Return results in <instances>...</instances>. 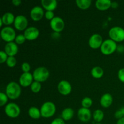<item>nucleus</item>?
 I'll return each mask as SVG.
<instances>
[{"instance_id":"4c0bfd02","label":"nucleus","mask_w":124,"mask_h":124,"mask_svg":"<svg viewBox=\"0 0 124 124\" xmlns=\"http://www.w3.org/2000/svg\"><path fill=\"white\" fill-rule=\"evenodd\" d=\"M21 0H12V4L15 6H19L21 4Z\"/></svg>"},{"instance_id":"39448f33","label":"nucleus","mask_w":124,"mask_h":124,"mask_svg":"<svg viewBox=\"0 0 124 124\" xmlns=\"http://www.w3.org/2000/svg\"><path fill=\"white\" fill-rule=\"evenodd\" d=\"M108 34L110 39L116 42L124 41V29L121 27H113L109 30Z\"/></svg>"},{"instance_id":"dca6fc26","label":"nucleus","mask_w":124,"mask_h":124,"mask_svg":"<svg viewBox=\"0 0 124 124\" xmlns=\"http://www.w3.org/2000/svg\"><path fill=\"white\" fill-rule=\"evenodd\" d=\"M4 51L8 56H15L18 52V44L15 42H7L5 45Z\"/></svg>"},{"instance_id":"f257e3e1","label":"nucleus","mask_w":124,"mask_h":124,"mask_svg":"<svg viewBox=\"0 0 124 124\" xmlns=\"http://www.w3.org/2000/svg\"><path fill=\"white\" fill-rule=\"evenodd\" d=\"M5 93L9 99L12 100L18 99L21 94V85L18 82L11 81L6 86Z\"/></svg>"},{"instance_id":"7ed1b4c3","label":"nucleus","mask_w":124,"mask_h":124,"mask_svg":"<svg viewBox=\"0 0 124 124\" xmlns=\"http://www.w3.org/2000/svg\"><path fill=\"white\" fill-rule=\"evenodd\" d=\"M32 74L34 81L43 82L49 78L50 71L46 67L42 66L36 68Z\"/></svg>"},{"instance_id":"f704fd0d","label":"nucleus","mask_w":124,"mask_h":124,"mask_svg":"<svg viewBox=\"0 0 124 124\" xmlns=\"http://www.w3.org/2000/svg\"><path fill=\"white\" fill-rule=\"evenodd\" d=\"M50 124H65V121L63 120L61 117H58L53 119Z\"/></svg>"},{"instance_id":"473e14b6","label":"nucleus","mask_w":124,"mask_h":124,"mask_svg":"<svg viewBox=\"0 0 124 124\" xmlns=\"http://www.w3.org/2000/svg\"><path fill=\"white\" fill-rule=\"evenodd\" d=\"M44 16L46 19L50 21H51L53 18H54L55 17L54 16V13L53 12V11H46L45 12Z\"/></svg>"},{"instance_id":"1a4fd4ad","label":"nucleus","mask_w":124,"mask_h":124,"mask_svg":"<svg viewBox=\"0 0 124 124\" xmlns=\"http://www.w3.org/2000/svg\"><path fill=\"white\" fill-rule=\"evenodd\" d=\"M13 25L15 28L18 30H25L28 25L27 18L23 15H19L15 17Z\"/></svg>"},{"instance_id":"aec40b11","label":"nucleus","mask_w":124,"mask_h":124,"mask_svg":"<svg viewBox=\"0 0 124 124\" xmlns=\"http://www.w3.org/2000/svg\"><path fill=\"white\" fill-rule=\"evenodd\" d=\"M111 6L110 0H97L95 2V6L99 10L105 11L108 9Z\"/></svg>"},{"instance_id":"9b49d317","label":"nucleus","mask_w":124,"mask_h":124,"mask_svg":"<svg viewBox=\"0 0 124 124\" xmlns=\"http://www.w3.org/2000/svg\"><path fill=\"white\" fill-rule=\"evenodd\" d=\"M58 90L62 95L67 96L71 92L72 87L68 81L62 80L58 84Z\"/></svg>"},{"instance_id":"a19ab883","label":"nucleus","mask_w":124,"mask_h":124,"mask_svg":"<svg viewBox=\"0 0 124 124\" xmlns=\"http://www.w3.org/2000/svg\"><path fill=\"white\" fill-rule=\"evenodd\" d=\"M120 111H121V113H122V115H123L124 117V107H122V108H121L119 109Z\"/></svg>"},{"instance_id":"393cba45","label":"nucleus","mask_w":124,"mask_h":124,"mask_svg":"<svg viewBox=\"0 0 124 124\" xmlns=\"http://www.w3.org/2000/svg\"><path fill=\"white\" fill-rule=\"evenodd\" d=\"M104 113L101 110H96L93 113V118L96 123H101L102 121L104 119Z\"/></svg>"},{"instance_id":"a211bd4d","label":"nucleus","mask_w":124,"mask_h":124,"mask_svg":"<svg viewBox=\"0 0 124 124\" xmlns=\"http://www.w3.org/2000/svg\"><path fill=\"white\" fill-rule=\"evenodd\" d=\"M41 5L46 11H54L58 6L56 0H42Z\"/></svg>"},{"instance_id":"6ab92c4d","label":"nucleus","mask_w":124,"mask_h":124,"mask_svg":"<svg viewBox=\"0 0 124 124\" xmlns=\"http://www.w3.org/2000/svg\"><path fill=\"white\" fill-rule=\"evenodd\" d=\"M1 19H2L3 24L6 26H10L12 24H13L15 21V17L13 13L12 12H6L2 15V16L1 17Z\"/></svg>"},{"instance_id":"412c9836","label":"nucleus","mask_w":124,"mask_h":124,"mask_svg":"<svg viewBox=\"0 0 124 124\" xmlns=\"http://www.w3.org/2000/svg\"><path fill=\"white\" fill-rule=\"evenodd\" d=\"M74 110L71 108L67 107L62 111L61 118L64 121H70L73 117Z\"/></svg>"},{"instance_id":"20e7f679","label":"nucleus","mask_w":124,"mask_h":124,"mask_svg":"<svg viewBox=\"0 0 124 124\" xmlns=\"http://www.w3.org/2000/svg\"><path fill=\"white\" fill-rule=\"evenodd\" d=\"M117 45L115 41L111 39H107L103 41L100 47L101 52L105 55H110L113 53L117 49Z\"/></svg>"},{"instance_id":"58836bf2","label":"nucleus","mask_w":124,"mask_h":124,"mask_svg":"<svg viewBox=\"0 0 124 124\" xmlns=\"http://www.w3.org/2000/svg\"><path fill=\"white\" fill-rule=\"evenodd\" d=\"M118 6H119L118 2H116V1L111 2V7H113V8H117Z\"/></svg>"},{"instance_id":"423d86ee","label":"nucleus","mask_w":124,"mask_h":124,"mask_svg":"<svg viewBox=\"0 0 124 124\" xmlns=\"http://www.w3.org/2000/svg\"><path fill=\"white\" fill-rule=\"evenodd\" d=\"M6 115L10 118H16L21 113V108L19 105L14 102H10L4 108Z\"/></svg>"},{"instance_id":"6e6552de","label":"nucleus","mask_w":124,"mask_h":124,"mask_svg":"<svg viewBox=\"0 0 124 124\" xmlns=\"http://www.w3.org/2000/svg\"><path fill=\"white\" fill-rule=\"evenodd\" d=\"M50 27L54 32L59 33L64 30L65 23L62 18L59 16H55L50 22Z\"/></svg>"},{"instance_id":"0eeeda50","label":"nucleus","mask_w":124,"mask_h":124,"mask_svg":"<svg viewBox=\"0 0 124 124\" xmlns=\"http://www.w3.org/2000/svg\"><path fill=\"white\" fill-rule=\"evenodd\" d=\"M15 30L10 26H5L1 30V37L6 42H13L16 38Z\"/></svg>"},{"instance_id":"79ce46f5","label":"nucleus","mask_w":124,"mask_h":124,"mask_svg":"<svg viewBox=\"0 0 124 124\" xmlns=\"http://www.w3.org/2000/svg\"><path fill=\"white\" fill-rule=\"evenodd\" d=\"M3 22H2V19H1V18H0V27H2V25H3Z\"/></svg>"},{"instance_id":"4468645a","label":"nucleus","mask_w":124,"mask_h":124,"mask_svg":"<svg viewBox=\"0 0 124 124\" xmlns=\"http://www.w3.org/2000/svg\"><path fill=\"white\" fill-rule=\"evenodd\" d=\"M30 17L34 21H39L45 15L43 8L39 6H34L30 10Z\"/></svg>"},{"instance_id":"ddd939ff","label":"nucleus","mask_w":124,"mask_h":124,"mask_svg":"<svg viewBox=\"0 0 124 124\" xmlns=\"http://www.w3.org/2000/svg\"><path fill=\"white\" fill-rule=\"evenodd\" d=\"M33 80V74L30 72L23 73L19 78V84L21 87H27L31 85Z\"/></svg>"},{"instance_id":"f8f14e48","label":"nucleus","mask_w":124,"mask_h":124,"mask_svg":"<svg viewBox=\"0 0 124 124\" xmlns=\"http://www.w3.org/2000/svg\"><path fill=\"white\" fill-rule=\"evenodd\" d=\"M24 35L27 40L33 41L37 39L39 35V30L36 27H29L24 30Z\"/></svg>"},{"instance_id":"c9c22d12","label":"nucleus","mask_w":124,"mask_h":124,"mask_svg":"<svg viewBox=\"0 0 124 124\" xmlns=\"http://www.w3.org/2000/svg\"><path fill=\"white\" fill-rule=\"evenodd\" d=\"M115 118L117 119V120L124 117L123 115H122V113H121V111H120V110H117V111L115 113Z\"/></svg>"},{"instance_id":"2eb2a0df","label":"nucleus","mask_w":124,"mask_h":124,"mask_svg":"<svg viewBox=\"0 0 124 124\" xmlns=\"http://www.w3.org/2000/svg\"><path fill=\"white\" fill-rule=\"evenodd\" d=\"M78 117L81 122H88L92 117V113L89 108L81 107L78 111Z\"/></svg>"},{"instance_id":"b1692460","label":"nucleus","mask_w":124,"mask_h":124,"mask_svg":"<svg viewBox=\"0 0 124 124\" xmlns=\"http://www.w3.org/2000/svg\"><path fill=\"white\" fill-rule=\"evenodd\" d=\"M75 2L78 7L82 10L87 9L92 4L91 0H76Z\"/></svg>"},{"instance_id":"ea45409f","label":"nucleus","mask_w":124,"mask_h":124,"mask_svg":"<svg viewBox=\"0 0 124 124\" xmlns=\"http://www.w3.org/2000/svg\"><path fill=\"white\" fill-rule=\"evenodd\" d=\"M116 124H124V117L117 120Z\"/></svg>"},{"instance_id":"bb28decb","label":"nucleus","mask_w":124,"mask_h":124,"mask_svg":"<svg viewBox=\"0 0 124 124\" xmlns=\"http://www.w3.org/2000/svg\"><path fill=\"white\" fill-rule=\"evenodd\" d=\"M41 87H42V85H41V82L34 81L30 85V89L32 92L37 93L40 92V90H41Z\"/></svg>"},{"instance_id":"f03ea898","label":"nucleus","mask_w":124,"mask_h":124,"mask_svg":"<svg viewBox=\"0 0 124 124\" xmlns=\"http://www.w3.org/2000/svg\"><path fill=\"white\" fill-rule=\"evenodd\" d=\"M41 117L49 118L52 117L56 111L55 104L51 101L45 102L40 108Z\"/></svg>"},{"instance_id":"4be33fe9","label":"nucleus","mask_w":124,"mask_h":124,"mask_svg":"<svg viewBox=\"0 0 124 124\" xmlns=\"http://www.w3.org/2000/svg\"><path fill=\"white\" fill-rule=\"evenodd\" d=\"M28 115L31 118L33 119H38L41 117V113L40 109L36 107L31 106L28 110Z\"/></svg>"},{"instance_id":"cd10ccee","label":"nucleus","mask_w":124,"mask_h":124,"mask_svg":"<svg viewBox=\"0 0 124 124\" xmlns=\"http://www.w3.org/2000/svg\"><path fill=\"white\" fill-rule=\"evenodd\" d=\"M6 64L9 67H14L16 65L17 61L15 56H8L6 62Z\"/></svg>"},{"instance_id":"37998d69","label":"nucleus","mask_w":124,"mask_h":124,"mask_svg":"<svg viewBox=\"0 0 124 124\" xmlns=\"http://www.w3.org/2000/svg\"><path fill=\"white\" fill-rule=\"evenodd\" d=\"M96 124H102L101 123H96Z\"/></svg>"},{"instance_id":"72a5a7b5","label":"nucleus","mask_w":124,"mask_h":124,"mask_svg":"<svg viewBox=\"0 0 124 124\" xmlns=\"http://www.w3.org/2000/svg\"><path fill=\"white\" fill-rule=\"evenodd\" d=\"M117 76L120 81L124 83V68L120 69L117 73Z\"/></svg>"},{"instance_id":"a878e982","label":"nucleus","mask_w":124,"mask_h":124,"mask_svg":"<svg viewBox=\"0 0 124 124\" xmlns=\"http://www.w3.org/2000/svg\"><path fill=\"white\" fill-rule=\"evenodd\" d=\"M93 104V100L90 97H85L81 101V105L82 107L89 108Z\"/></svg>"},{"instance_id":"c756f323","label":"nucleus","mask_w":124,"mask_h":124,"mask_svg":"<svg viewBox=\"0 0 124 124\" xmlns=\"http://www.w3.org/2000/svg\"><path fill=\"white\" fill-rule=\"evenodd\" d=\"M8 96L3 92H0V106L2 107L7 104L8 101Z\"/></svg>"},{"instance_id":"7c9ffc66","label":"nucleus","mask_w":124,"mask_h":124,"mask_svg":"<svg viewBox=\"0 0 124 124\" xmlns=\"http://www.w3.org/2000/svg\"><path fill=\"white\" fill-rule=\"evenodd\" d=\"M8 57V56L7 55V53L4 51L1 50L0 52V63L3 64V63L6 62Z\"/></svg>"},{"instance_id":"c85d7f7f","label":"nucleus","mask_w":124,"mask_h":124,"mask_svg":"<svg viewBox=\"0 0 124 124\" xmlns=\"http://www.w3.org/2000/svg\"><path fill=\"white\" fill-rule=\"evenodd\" d=\"M26 40L27 39L25 38V36L24 35V34H19V35H16L15 41V42L18 45H21L23 43H24Z\"/></svg>"},{"instance_id":"e433bc0d","label":"nucleus","mask_w":124,"mask_h":124,"mask_svg":"<svg viewBox=\"0 0 124 124\" xmlns=\"http://www.w3.org/2000/svg\"><path fill=\"white\" fill-rule=\"evenodd\" d=\"M116 50H117L118 52H119V53H123L124 52V46L122 44L118 45L117 47V49H116Z\"/></svg>"},{"instance_id":"9d476101","label":"nucleus","mask_w":124,"mask_h":124,"mask_svg":"<svg viewBox=\"0 0 124 124\" xmlns=\"http://www.w3.org/2000/svg\"><path fill=\"white\" fill-rule=\"evenodd\" d=\"M103 41V38L100 34L94 33L88 39V44L93 49H97L100 48Z\"/></svg>"},{"instance_id":"5701e85b","label":"nucleus","mask_w":124,"mask_h":124,"mask_svg":"<svg viewBox=\"0 0 124 124\" xmlns=\"http://www.w3.org/2000/svg\"><path fill=\"white\" fill-rule=\"evenodd\" d=\"M104 71L102 67L99 66H95L91 70V75L96 79H99L104 75Z\"/></svg>"},{"instance_id":"2f4dec72","label":"nucleus","mask_w":124,"mask_h":124,"mask_svg":"<svg viewBox=\"0 0 124 124\" xmlns=\"http://www.w3.org/2000/svg\"><path fill=\"white\" fill-rule=\"evenodd\" d=\"M21 69L23 73H28L30 70V65L28 62H23L21 65Z\"/></svg>"},{"instance_id":"f3484780","label":"nucleus","mask_w":124,"mask_h":124,"mask_svg":"<svg viewBox=\"0 0 124 124\" xmlns=\"http://www.w3.org/2000/svg\"><path fill=\"white\" fill-rule=\"evenodd\" d=\"M100 104L102 107L108 108L113 104V98L110 93H105L101 96L100 99Z\"/></svg>"}]
</instances>
